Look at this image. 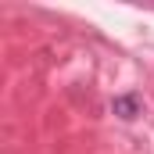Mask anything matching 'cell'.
Instances as JSON below:
<instances>
[{"mask_svg": "<svg viewBox=\"0 0 154 154\" xmlns=\"http://www.w3.org/2000/svg\"><path fill=\"white\" fill-rule=\"evenodd\" d=\"M115 115L133 118V115H136V97H118V100H115Z\"/></svg>", "mask_w": 154, "mask_h": 154, "instance_id": "6da1fadb", "label": "cell"}]
</instances>
